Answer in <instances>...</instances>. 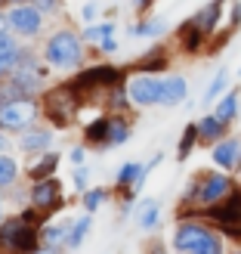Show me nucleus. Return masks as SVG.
<instances>
[{
    "instance_id": "nucleus-4",
    "label": "nucleus",
    "mask_w": 241,
    "mask_h": 254,
    "mask_svg": "<svg viewBox=\"0 0 241 254\" xmlns=\"http://www.w3.org/2000/svg\"><path fill=\"white\" fill-rule=\"evenodd\" d=\"M127 96L133 106H161V90H164V78H158L155 71H139L124 84Z\"/></svg>"
},
{
    "instance_id": "nucleus-3",
    "label": "nucleus",
    "mask_w": 241,
    "mask_h": 254,
    "mask_svg": "<svg viewBox=\"0 0 241 254\" xmlns=\"http://www.w3.org/2000/svg\"><path fill=\"white\" fill-rule=\"evenodd\" d=\"M47 62L56 68H71L81 62V41L71 31H56L47 41Z\"/></svg>"
},
{
    "instance_id": "nucleus-27",
    "label": "nucleus",
    "mask_w": 241,
    "mask_h": 254,
    "mask_svg": "<svg viewBox=\"0 0 241 254\" xmlns=\"http://www.w3.org/2000/svg\"><path fill=\"white\" fill-rule=\"evenodd\" d=\"M87 230H90V217L74 220V223H71V230H68V245H71V248H78V245H81V239L87 236Z\"/></svg>"
},
{
    "instance_id": "nucleus-16",
    "label": "nucleus",
    "mask_w": 241,
    "mask_h": 254,
    "mask_svg": "<svg viewBox=\"0 0 241 254\" xmlns=\"http://www.w3.org/2000/svg\"><path fill=\"white\" fill-rule=\"evenodd\" d=\"M229 127H232V124H226L223 118H217V115L210 112V115H204V118L198 121V136H201V143L213 146L217 139H223L226 133H229Z\"/></svg>"
},
{
    "instance_id": "nucleus-8",
    "label": "nucleus",
    "mask_w": 241,
    "mask_h": 254,
    "mask_svg": "<svg viewBox=\"0 0 241 254\" xmlns=\"http://www.w3.org/2000/svg\"><path fill=\"white\" fill-rule=\"evenodd\" d=\"M6 16H9V25H12V28H16L19 34H28V37H34L37 31H41V25H44L41 6H37L34 0H31V3H16V6L6 12Z\"/></svg>"
},
{
    "instance_id": "nucleus-34",
    "label": "nucleus",
    "mask_w": 241,
    "mask_h": 254,
    "mask_svg": "<svg viewBox=\"0 0 241 254\" xmlns=\"http://www.w3.org/2000/svg\"><path fill=\"white\" fill-rule=\"evenodd\" d=\"M74 186H78V189H87V171H84V168L74 174Z\"/></svg>"
},
{
    "instance_id": "nucleus-15",
    "label": "nucleus",
    "mask_w": 241,
    "mask_h": 254,
    "mask_svg": "<svg viewBox=\"0 0 241 254\" xmlns=\"http://www.w3.org/2000/svg\"><path fill=\"white\" fill-rule=\"evenodd\" d=\"M189 96V81L183 74H170L164 78V90H161V106H180Z\"/></svg>"
},
{
    "instance_id": "nucleus-10",
    "label": "nucleus",
    "mask_w": 241,
    "mask_h": 254,
    "mask_svg": "<svg viewBox=\"0 0 241 254\" xmlns=\"http://www.w3.org/2000/svg\"><path fill=\"white\" fill-rule=\"evenodd\" d=\"M118 78H121V71L118 68H111V65H96V68H87L81 71L78 78L71 81L74 90H93V87H118Z\"/></svg>"
},
{
    "instance_id": "nucleus-22",
    "label": "nucleus",
    "mask_w": 241,
    "mask_h": 254,
    "mask_svg": "<svg viewBox=\"0 0 241 254\" xmlns=\"http://www.w3.org/2000/svg\"><path fill=\"white\" fill-rule=\"evenodd\" d=\"M164 31H167V22L164 19H145V22L133 25V37H158Z\"/></svg>"
},
{
    "instance_id": "nucleus-23",
    "label": "nucleus",
    "mask_w": 241,
    "mask_h": 254,
    "mask_svg": "<svg viewBox=\"0 0 241 254\" xmlns=\"http://www.w3.org/2000/svg\"><path fill=\"white\" fill-rule=\"evenodd\" d=\"M108 121H111V118H96L90 127H87V139H90V143L105 146V143H108Z\"/></svg>"
},
{
    "instance_id": "nucleus-26",
    "label": "nucleus",
    "mask_w": 241,
    "mask_h": 254,
    "mask_svg": "<svg viewBox=\"0 0 241 254\" xmlns=\"http://www.w3.org/2000/svg\"><path fill=\"white\" fill-rule=\"evenodd\" d=\"M25 53H19V50H9V53H0V78H6V74H12L19 68Z\"/></svg>"
},
{
    "instance_id": "nucleus-1",
    "label": "nucleus",
    "mask_w": 241,
    "mask_h": 254,
    "mask_svg": "<svg viewBox=\"0 0 241 254\" xmlns=\"http://www.w3.org/2000/svg\"><path fill=\"white\" fill-rule=\"evenodd\" d=\"M170 245L186 254H220L226 251V236L204 217H186L176 223Z\"/></svg>"
},
{
    "instance_id": "nucleus-35",
    "label": "nucleus",
    "mask_w": 241,
    "mask_h": 254,
    "mask_svg": "<svg viewBox=\"0 0 241 254\" xmlns=\"http://www.w3.org/2000/svg\"><path fill=\"white\" fill-rule=\"evenodd\" d=\"M41 9H47V12H56V0H34Z\"/></svg>"
},
{
    "instance_id": "nucleus-29",
    "label": "nucleus",
    "mask_w": 241,
    "mask_h": 254,
    "mask_svg": "<svg viewBox=\"0 0 241 254\" xmlns=\"http://www.w3.org/2000/svg\"><path fill=\"white\" fill-rule=\"evenodd\" d=\"M111 31H115V25L105 22V25H93V28H87L84 37H87V41H99V44H102L105 37H111Z\"/></svg>"
},
{
    "instance_id": "nucleus-38",
    "label": "nucleus",
    "mask_w": 241,
    "mask_h": 254,
    "mask_svg": "<svg viewBox=\"0 0 241 254\" xmlns=\"http://www.w3.org/2000/svg\"><path fill=\"white\" fill-rule=\"evenodd\" d=\"M84 19H87V22L96 19V6H93V3H90V6H84Z\"/></svg>"
},
{
    "instance_id": "nucleus-36",
    "label": "nucleus",
    "mask_w": 241,
    "mask_h": 254,
    "mask_svg": "<svg viewBox=\"0 0 241 254\" xmlns=\"http://www.w3.org/2000/svg\"><path fill=\"white\" fill-rule=\"evenodd\" d=\"M99 47H102L105 53H115V50H118V44H115V37H105V41L99 44Z\"/></svg>"
},
{
    "instance_id": "nucleus-9",
    "label": "nucleus",
    "mask_w": 241,
    "mask_h": 254,
    "mask_svg": "<svg viewBox=\"0 0 241 254\" xmlns=\"http://www.w3.org/2000/svg\"><path fill=\"white\" fill-rule=\"evenodd\" d=\"M0 239H3L6 245H12V248H19V251H31V248H37V233H34V226L25 220V217H19V220H6V226L0 230Z\"/></svg>"
},
{
    "instance_id": "nucleus-37",
    "label": "nucleus",
    "mask_w": 241,
    "mask_h": 254,
    "mask_svg": "<svg viewBox=\"0 0 241 254\" xmlns=\"http://www.w3.org/2000/svg\"><path fill=\"white\" fill-rule=\"evenodd\" d=\"M71 161H74V164H81V161H84V149H81V146H78V149H71Z\"/></svg>"
},
{
    "instance_id": "nucleus-19",
    "label": "nucleus",
    "mask_w": 241,
    "mask_h": 254,
    "mask_svg": "<svg viewBox=\"0 0 241 254\" xmlns=\"http://www.w3.org/2000/svg\"><path fill=\"white\" fill-rule=\"evenodd\" d=\"M201 143V136H198V121L195 124H186V130L180 136V149H176V155H180V161H186L189 155H192V149Z\"/></svg>"
},
{
    "instance_id": "nucleus-24",
    "label": "nucleus",
    "mask_w": 241,
    "mask_h": 254,
    "mask_svg": "<svg viewBox=\"0 0 241 254\" xmlns=\"http://www.w3.org/2000/svg\"><path fill=\"white\" fill-rule=\"evenodd\" d=\"M49 139H53V133H47V130H31V133L22 136V146L34 152V149H47Z\"/></svg>"
},
{
    "instance_id": "nucleus-42",
    "label": "nucleus",
    "mask_w": 241,
    "mask_h": 254,
    "mask_svg": "<svg viewBox=\"0 0 241 254\" xmlns=\"http://www.w3.org/2000/svg\"><path fill=\"white\" fill-rule=\"evenodd\" d=\"M12 3H19V0H12Z\"/></svg>"
},
{
    "instance_id": "nucleus-11",
    "label": "nucleus",
    "mask_w": 241,
    "mask_h": 254,
    "mask_svg": "<svg viewBox=\"0 0 241 254\" xmlns=\"http://www.w3.org/2000/svg\"><path fill=\"white\" fill-rule=\"evenodd\" d=\"M226 3H229V0H210L207 6H201V9L195 12V16H192V19L201 25V28H204V34H210V37L217 34L220 22H223V12H226V9H223Z\"/></svg>"
},
{
    "instance_id": "nucleus-6",
    "label": "nucleus",
    "mask_w": 241,
    "mask_h": 254,
    "mask_svg": "<svg viewBox=\"0 0 241 254\" xmlns=\"http://www.w3.org/2000/svg\"><path fill=\"white\" fill-rule=\"evenodd\" d=\"M74 109H78V90H74V87H59V90L47 93V115L59 127H65L71 121Z\"/></svg>"
},
{
    "instance_id": "nucleus-17",
    "label": "nucleus",
    "mask_w": 241,
    "mask_h": 254,
    "mask_svg": "<svg viewBox=\"0 0 241 254\" xmlns=\"http://www.w3.org/2000/svg\"><path fill=\"white\" fill-rule=\"evenodd\" d=\"M226 90H229V71L220 68L217 74H213V81L207 84V90H204V103H207V106H213V103H217V99H220Z\"/></svg>"
},
{
    "instance_id": "nucleus-44",
    "label": "nucleus",
    "mask_w": 241,
    "mask_h": 254,
    "mask_svg": "<svg viewBox=\"0 0 241 254\" xmlns=\"http://www.w3.org/2000/svg\"><path fill=\"white\" fill-rule=\"evenodd\" d=\"M0 217H3V214H0Z\"/></svg>"
},
{
    "instance_id": "nucleus-39",
    "label": "nucleus",
    "mask_w": 241,
    "mask_h": 254,
    "mask_svg": "<svg viewBox=\"0 0 241 254\" xmlns=\"http://www.w3.org/2000/svg\"><path fill=\"white\" fill-rule=\"evenodd\" d=\"M6 25H9V16H3V12H0V34L6 31Z\"/></svg>"
},
{
    "instance_id": "nucleus-32",
    "label": "nucleus",
    "mask_w": 241,
    "mask_h": 254,
    "mask_svg": "<svg viewBox=\"0 0 241 254\" xmlns=\"http://www.w3.org/2000/svg\"><path fill=\"white\" fill-rule=\"evenodd\" d=\"M241 25V0H229V28L235 31Z\"/></svg>"
},
{
    "instance_id": "nucleus-21",
    "label": "nucleus",
    "mask_w": 241,
    "mask_h": 254,
    "mask_svg": "<svg viewBox=\"0 0 241 254\" xmlns=\"http://www.w3.org/2000/svg\"><path fill=\"white\" fill-rule=\"evenodd\" d=\"M127 136H130V124H127L124 118H111L108 121V143L105 146H121V143H127Z\"/></svg>"
},
{
    "instance_id": "nucleus-13",
    "label": "nucleus",
    "mask_w": 241,
    "mask_h": 254,
    "mask_svg": "<svg viewBox=\"0 0 241 254\" xmlns=\"http://www.w3.org/2000/svg\"><path fill=\"white\" fill-rule=\"evenodd\" d=\"M210 41V34H204V28L195 22V19H189L180 25V47L186 50V53H201V47H204Z\"/></svg>"
},
{
    "instance_id": "nucleus-40",
    "label": "nucleus",
    "mask_w": 241,
    "mask_h": 254,
    "mask_svg": "<svg viewBox=\"0 0 241 254\" xmlns=\"http://www.w3.org/2000/svg\"><path fill=\"white\" fill-rule=\"evenodd\" d=\"M133 3H136L139 9H148V6H151V0H133Z\"/></svg>"
},
{
    "instance_id": "nucleus-14",
    "label": "nucleus",
    "mask_w": 241,
    "mask_h": 254,
    "mask_svg": "<svg viewBox=\"0 0 241 254\" xmlns=\"http://www.w3.org/2000/svg\"><path fill=\"white\" fill-rule=\"evenodd\" d=\"M31 201H34V208L49 211V208L59 201V183L53 180V177H44V180H37L34 189H31Z\"/></svg>"
},
{
    "instance_id": "nucleus-30",
    "label": "nucleus",
    "mask_w": 241,
    "mask_h": 254,
    "mask_svg": "<svg viewBox=\"0 0 241 254\" xmlns=\"http://www.w3.org/2000/svg\"><path fill=\"white\" fill-rule=\"evenodd\" d=\"M105 198H108V192H105V189H93V192H87V198H84V208H87V211H96V208L102 205Z\"/></svg>"
},
{
    "instance_id": "nucleus-33",
    "label": "nucleus",
    "mask_w": 241,
    "mask_h": 254,
    "mask_svg": "<svg viewBox=\"0 0 241 254\" xmlns=\"http://www.w3.org/2000/svg\"><path fill=\"white\" fill-rule=\"evenodd\" d=\"M9 50H16V41L3 31V34H0V53H9Z\"/></svg>"
},
{
    "instance_id": "nucleus-20",
    "label": "nucleus",
    "mask_w": 241,
    "mask_h": 254,
    "mask_svg": "<svg viewBox=\"0 0 241 254\" xmlns=\"http://www.w3.org/2000/svg\"><path fill=\"white\" fill-rule=\"evenodd\" d=\"M56 168H59V155H44L37 164H28V174L31 180H44V177L56 174Z\"/></svg>"
},
{
    "instance_id": "nucleus-5",
    "label": "nucleus",
    "mask_w": 241,
    "mask_h": 254,
    "mask_svg": "<svg viewBox=\"0 0 241 254\" xmlns=\"http://www.w3.org/2000/svg\"><path fill=\"white\" fill-rule=\"evenodd\" d=\"M37 115V106L31 99H6V103H0V127H6V130H22V127H28Z\"/></svg>"
},
{
    "instance_id": "nucleus-12",
    "label": "nucleus",
    "mask_w": 241,
    "mask_h": 254,
    "mask_svg": "<svg viewBox=\"0 0 241 254\" xmlns=\"http://www.w3.org/2000/svg\"><path fill=\"white\" fill-rule=\"evenodd\" d=\"M213 115L223 118L226 124H235L238 121V115H241V90H238V87L226 90L217 103H213Z\"/></svg>"
},
{
    "instance_id": "nucleus-2",
    "label": "nucleus",
    "mask_w": 241,
    "mask_h": 254,
    "mask_svg": "<svg viewBox=\"0 0 241 254\" xmlns=\"http://www.w3.org/2000/svg\"><path fill=\"white\" fill-rule=\"evenodd\" d=\"M235 177L229 171H204V174H198V208H207L213 205V201H220L226 198L235 189Z\"/></svg>"
},
{
    "instance_id": "nucleus-41",
    "label": "nucleus",
    "mask_w": 241,
    "mask_h": 254,
    "mask_svg": "<svg viewBox=\"0 0 241 254\" xmlns=\"http://www.w3.org/2000/svg\"><path fill=\"white\" fill-rule=\"evenodd\" d=\"M0 149H3V133H0Z\"/></svg>"
},
{
    "instance_id": "nucleus-31",
    "label": "nucleus",
    "mask_w": 241,
    "mask_h": 254,
    "mask_svg": "<svg viewBox=\"0 0 241 254\" xmlns=\"http://www.w3.org/2000/svg\"><path fill=\"white\" fill-rule=\"evenodd\" d=\"M47 248H56L62 242V236H65V226H47Z\"/></svg>"
},
{
    "instance_id": "nucleus-18",
    "label": "nucleus",
    "mask_w": 241,
    "mask_h": 254,
    "mask_svg": "<svg viewBox=\"0 0 241 254\" xmlns=\"http://www.w3.org/2000/svg\"><path fill=\"white\" fill-rule=\"evenodd\" d=\"M158 220H161V205L155 198H145L143 205H139V226H143V230H155Z\"/></svg>"
},
{
    "instance_id": "nucleus-7",
    "label": "nucleus",
    "mask_w": 241,
    "mask_h": 254,
    "mask_svg": "<svg viewBox=\"0 0 241 254\" xmlns=\"http://www.w3.org/2000/svg\"><path fill=\"white\" fill-rule=\"evenodd\" d=\"M210 158L220 171H229V174H238L241 171V136H229L226 133L223 139L210 146Z\"/></svg>"
},
{
    "instance_id": "nucleus-28",
    "label": "nucleus",
    "mask_w": 241,
    "mask_h": 254,
    "mask_svg": "<svg viewBox=\"0 0 241 254\" xmlns=\"http://www.w3.org/2000/svg\"><path fill=\"white\" fill-rule=\"evenodd\" d=\"M16 174H19L16 161H12V158H6V155H0V186H9V183H16Z\"/></svg>"
},
{
    "instance_id": "nucleus-43",
    "label": "nucleus",
    "mask_w": 241,
    "mask_h": 254,
    "mask_svg": "<svg viewBox=\"0 0 241 254\" xmlns=\"http://www.w3.org/2000/svg\"><path fill=\"white\" fill-rule=\"evenodd\" d=\"M238 74H241V68H238Z\"/></svg>"
},
{
    "instance_id": "nucleus-25",
    "label": "nucleus",
    "mask_w": 241,
    "mask_h": 254,
    "mask_svg": "<svg viewBox=\"0 0 241 254\" xmlns=\"http://www.w3.org/2000/svg\"><path fill=\"white\" fill-rule=\"evenodd\" d=\"M167 53H161V50H158V53H148L145 56V62H139V71H164V68H167Z\"/></svg>"
}]
</instances>
